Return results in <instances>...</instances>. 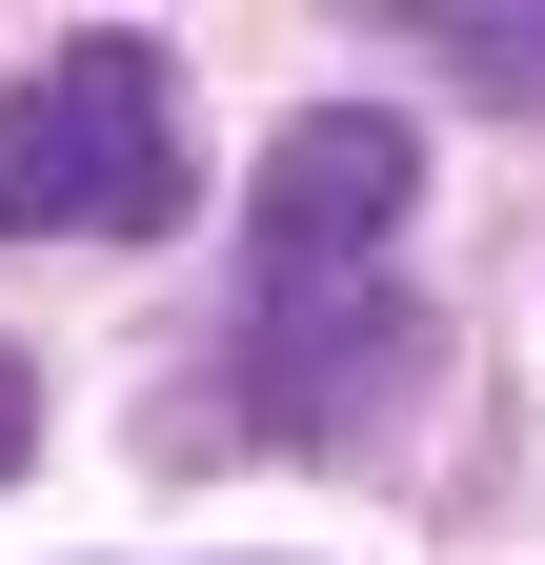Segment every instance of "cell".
Listing matches in <instances>:
<instances>
[{
    "instance_id": "4",
    "label": "cell",
    "mask_w": 545,
    "mask_h": 565,
    "mask_svg": "<svg viewBox=\"0 0 545 565\" xmlns=\"http://www.w3.org/2000/svg\"><path fill=\"white\" fill-rule=\"evenodd\" d=\"M21 445H41V364L0 343V484H21Z\"/></svg>"
},
{
    "instance_id": "3",
    "label": "cell",
    "mask_w": 545,
    "mask_h": 565,
    "mask_svg": "<svg viewBox=\"0 0 545 565\" xmlns=\"http://www.w3.org/2000/svg\"><path fill=\"white\" fill-rule=\"evenodd\" d=\"M425 41H445V82H464V102H545V0H445Z\"/></svg>"
},
{
    "instance_id": "2",
    "label": "cell",
    "mask_w": 545,
    "mask_h": 565,
    "mask_svg": "<svg viewBox=\"0 0 545 565\" xmlns=\"http://www.w3.org/2000/svg\"><path fill=\"white\" fill-rule=\"evenodd\" d=\"M404 182H425V141H404L384 102H303L284 141H263V282H364L404 243Z\"/></svg>"
},
{
    "instance_id": "1",
    "label": "cell",
    "mask_w": 545,
    "mask_h": 565,
    "mask_svg": "<svg viewBox=\"0 0 545 565\" xmlns=\"http://www.w3.org/2000/svg\"><path fill=\"white\" fill-rule=\"evenodd\" d=\"M182 223V61L142 21H82L0 82V243H162Z\"/></svg>"
}]
</instances>
